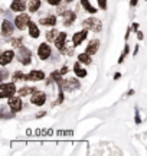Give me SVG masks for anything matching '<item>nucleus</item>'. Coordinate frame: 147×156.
Instances as JSON below:
<instances>
[{"instance_id":"1","label":"nucleus","mask_w":147,"mask_h":156,"mask_svg":"<svg viewBox=\"0 0 147 156\" xmlns=\"http://www.w3.org/2000/svg\"><path fill=\"white\" fill-rule=\"evenodd\" d=\"M82 26L85 29L92 30V32H101L102 30V23L97 17H88V19H85L84 22H82Z\"/></svg>"},{"instance_id":"2","label":"nucleus","mask_w":147,"mask_h":156,"mask_svg":"<svg viewBox=\"0 0 147 156\" xmlns=\"http://www.w3.org/2000/svg\"><path fill=\"white\" fill-rule=\"evenodd\" d=\"M15 93H16V85L13 83L2 84L0 85V97L2 98H10V97H13Z\"/></svg>"},{"instance_id":"3","label":"nucleus","mask_w":147,"mask_h":156,"mask_svg":"<svg viewBox=\"0 0 147 156\" xmlns=\"http://www.w3.org/2000/svg\"><path fill=\"white\" fill-rule=\"evenodd\" d=\"M17 59H19V62L23 64V65H29V64H30V59H32V52H30L28 48L20 46V48H19V52H17Z\"/></svg>"},{"instance_id":"4","label":"nucleus","mask_w":147,"mask_h":156,"mask_svg":"<svg viewBox=\"0 0 147 156\" xmlns=\"http://www.w3.org/2000/svg\"><path fill=\"white\" fill-rule=\"evenodd\" d=\"M59 88L62 90H78L79 88V81L77 78H65L62 83L59 84Z\"/></svg>"},{"instance_id":"5","label":"nucleus","mask_w":147,"mask_h":156,"mask_svg":"<svg viewBox=\"0 0 147 156\" xmlns=\"http://www.w3.org/2000/svg\"><path fill=\"white\" fill-rule=\"evenodd\" d=\"M29 23H30V17H29L26 13H22V15H19V16L15 19V25H16V28L20 29V30H23L25 28H28Z\"/></svg>"},{"instance_id":"6","label":"nucleus","mask_w":147,"mask_h":156,"mask_svg":"<svg viewBox=\"0 0 147 156\" xmlns=\"http://www.w3.org/2000/svg\"><path fill=\"white\" fill-rule=\"evenodd\" d=\"M30 101H32V104H35V106H43L46 101V94L43 91H38V90H36L33 94H32Z\"/></svg>"},{"instance_id":"7","label":"nucleus","mask_w":147,"mask_h":156,"mask_svg":"<svg viewBox=\"0 0 147 156\" xmlns=\"http://www.w3.org/2000/svg\"><path fill=\"white\" fill-rule=\"evenodd\" d=\"M38 55L42 61H46L49 56L52 55V51H51V46L48 44H40L39 45V49H38Z\"/></svg>"},{"instance_id":"8","label":"nucleus","mask_w":147,"mask_h":156,"mask_svg":"<svg viewBox=\"0 0 147 156\" xmlns=\"http://www.w3.org/2000/svg\"><path fill=\"white\" fill-rule=\"evenodd\" d=\"M88 29H82L81 32H77V34L72 36V44L74 46H78V45H81L82 42H84V39L87 38V35H88V32H87Z\"/></svg>"},{"instance_id":"9","label":"nucleus","mask_w":147,"mask_h":156,"mask_svg":"<svg viewBox=\"0 0 147 156\" xmlns=\"http://www.w3.org/2000/svg\"><path fill=\"white\" fill-rule=\"evenodd\" d=\"M13 30H15V26L12 25V22H9V20H3V22H2V35H3L5 38L10 36V35L13 34Z\"/></svg>"},{"instance_id":"10","label":"nucleus","mask_w":147,"mask_h":156,"mask_svg":"<svg viewBox=\"0 0 147 156\" xmlns=\"http://www.w3.org/2000/svg\"><path fill=\"white\" fill-rule=\"evenodd\" d=\"M9 107L12 112H20L22 110V100L19 97H10L9 98Z\"/></svg>"},{"instance_id":"11","label":"nucleus","mask_w":147,"mask_h":156,"mask_svg":"<svg viewBox=\"0 0 147 156\" xmlns=\"http://www.w3.org/2000/svg\"><path fill=\"white\" fill-rule=\"evenodd\" d=\"M13 58H15V52H13V51H5L2 58H0V65H2V67L7 65L9 62L13 61Z\"/></svg>"},{"instance_id":"12","label":"nucleus","mask_w":147,"mask_h":156,"mask_svg":"<svg viewBox=\"0 0 147 156\" xmlns=\"http://www.w3.org/2000/svg\"><path fill=\"white\" fill-rule=\"evenodd\" d=\"M98 48H100V41H98V39H92V41H90V44L87 46L85 52H87L88 55H94V54H97Z\"/></svg>"},{"instance_id":"13","label":"nucleus","mask_w":147,"mask_h":156,"mask_svg":"<svg viewBox=\"0 0 147 156\" xmlns=\"http://www.w3.org/2000/svg\"><path fill=\"white\" fill-rule=\"evenodd\" d=\"M75 17H77L75 12L67 10L65 13H63V25H65V26H69V25H72L74 20H75Z\"/></svg>"},{"instance_id":"14","label":"nucleus","mask_w":147,"mask_h":156,"mask_svg":"<svg viewBox=\"0 0 147 156\" xmlns=\"http://www.w3.org/2000/svg\"><path fill=\"white\" fill-rule=\"evenodd\" d=\"M65 41H67V34H65V32H59L58 38L55 39V46L61 51L63 46H65Z\"/></svg>"},{"instance_id":"15","label":"nucleus","mask_w":147,"mask_h":156,"mask_svg":"<svg viewBox=\"0 0 147 156\" xmlns=\"http://www.w3.org/2000/svg\"><path fill=\"white\" fill-rule=\"evenodd\" d=\"M43 78H45V74H43V71L33 69V71H30V73H29V80H32V81H42Z\"/></svg>"},{"instance_id":"16","label":"nucleus","mask_w":147,"mask_h":156,"mask_svg":"<svg viewBox=\"0 0 147 156\" xmlns=\"http://www.w3.org/2000/svg\"><path fill=\"white\" fill-rule=\"evenodd\" d=\"M13 12H23L26 9V5L23 3L22 0H13V3H12V7H10Z\"/></svg>"},{"instance_id":"17","label":"nucleus","mask_w":147,"mask_h":156,"mask_svg":"<svg viewBox=\"0 0 147 156\" xmlns=\"http://www.w3.org/2000/svg\"><path fill=\"white\" fill-rule=\"evenodd\" d=\"M55 23H56V17L52 15L40 19V25H43V26H55Z\"/></svg>"},{"instance_id":"18","label":"nucleus","mask_w":147,"mask_h":156,"mask_svg":"<svg viewBox=\"0 0 147 156\" xmlns=\"http://www.w3.org/2000/svg\"><path fill=\"white\" fill-rule=\"evenodd\" d=\"M74 71H75V75H77L78 78L87 77V71H85L84 68L81 67V64H79V62H77V64L74 65Z\"/></svg>"},{"instance_id":"19","label":"nucleus","mask_w":147,"mask_h":156,"mask_svg":"<svg viewBox=\"0 0 147 156\" xmlns=\"http://www.w3.org/2000/svg\"><path fill=\"white\" fill-rule=\"evenodd\" d=\"M29 35L32 36V38H39V35H40V32H39V29H38V26L35 25V22H30L29 23Z\"/></svg>"},{"instance_id":"20","label":"nucleus","mask_w":147,"mask_h":156,"mask_svg":"<svg viewBox=\"0 0 147 156\" xmlns=\"http://www.w3.org/2000/svg\"><path fill=\"white\" fill-rule=\"evenodd\" d=\"M39 7H40V0H29L28 2V9L32 12V13H35Z\"/></svg>"},{"instance_id":"21","label":"nucleus","mask_w":147,"mask_h":156,"mask_svg":"<svg viewBox=\"0 0 147 156\" xmlns=\"http://www.w3.org/2000/svg\"><path fill=\"white\" fill-rule=\"evenodd\" d=\"M81 6H82V7H84V9L88 12V13H95V12H97V9L92 5H91L88 0H81Z\"/></svg>"},{"instance_id":"22","label":"nucleus","mask_w":147,"mask_h":156,"mask_svg":"<svg viewBox=\"0 0 147 156\" xmlns=\"http://www.w3.org/2000/svg\"><path fill=\"white\" fill-rule=\"evenodd\" d=\"M78 61L81 62V64L90 65V64H91V55H88L87 52H85V54H79V55H78Z\"/></svg>"},{"instance_id":"23","label":"nucleus","mask_w":147,"mask_h":156,"mask_svg":"<svg viewBox=\"0 0 147 156\" xmlns=\"http://www.w3.org/2000/svg\"><path fill=\"white\" fill-rule=\"evenodd\" d=\"M36 90L38 88H35V87H23V88L19 90V94L22 95V97H25V95H28V94H33Z\"/></svg>"},{"instance_id":"24","label":"nucleus","mask_w":147,"mask_h":156,"mask_svg":"<svg viewBox=\"0 0 147 156\" xmlns=\"http://www.w3.org/2000/svg\"><path fill=\"white\" fill-rule=\"evenodd\" d=\"M58 30L56 29H51V30H49V32H46V41H49V42H52V41H53V42H55V39L58 38Z\"/></svg>"},{"instance_id":"25","label":"nucleus","mask_w":147,"mask_h":156,"mask_svg":"<svg viewBox=\"0 0 147 156\" xmlns=\"http://www.w3.org/2000/svg\"><path fill=\"white\" fill-rule=\"evenodd\" d=\"M51 78L53 80V81H56L58 85L62 83V73L61 71H53V73L51 74Z\"/></svg>"},{"instance_id":"26","label":"nucleus","mask_w":147,"mask_h":156,"mask_svg":"<svg viewBox=\"0 0 147 156\" xmlns=\"http://www.w3.org/2000/svg\"><path fill=\"white\" fill-rule=\"evenodd\" d=\"M10 44H12V46H15V48H20L23 44V38H12Z\"/></svg>"},{"instance_id":"27","label":"nucleus","mask_w":147,"mask_h":156,"mask_svg":"<svg viewBox=\"0 0 147 156\" xmlns=\"http://www.w3.org/2000/svg\"><path fill=\"white\" fill-rule=\"evenodd\" d=\"M13 78H15V80H29V74H23V73H20V71H16L15 75H13Z\"/></svg>"},{"instance_id":"28","label":"nucleus","mask_w":147,"mask_h":156,"mask_svg":"<svg viewBox=\"0 0 147 156\" xmlns=\"http://www.w3.org/2000/svg\"><path fill=\"white\" fill-rule=\"evenodd\" d=\"M128 51H130V46H128V44H127V45L124 46V51H123V54H121V56H120V59H118L120 64H121V62L124 61V58H125V56L128 55Z\"/></svg>"},{"instance_id":"29","label":"nucleus","mask_w":147,"mask_h":156,"mask_svg":"<svg viewBox=\"0 0 147 156\" xmlns=\"http://www.w3.org/2000/svg\"><path fill=\"white\" fill-rule=\"evenodd\" d=\"M98 5H100V9L105 10L107 9V0H98Z\"/></svg>"},{"instance_id":"30","label":"nucleus","mask_w":147,"mask_h":156,"mask_svg":"<svg viewBox=\"0 0 147 156\" xmlns=\"http://www.w3.org/2000/svg\"><path fill=\"white\" fill-rule=\"evenodd\" d=\"M63 101V93H62V88H61V91H59V97H58V104H61Z\"/></svg>"},{"instance_id":"31","label":"nucleus","mask_w":147,"mask_h":156,"mask_svg":"<svg viewBox=\"0 0 147 156\" xmlns=\"http://www.w3.org/2000/svg\"><path fill=\"white\" fill-rule=\"evenodd\" d=\"M48 3L52 6H58L59 3H61V0H48Z\"/></svg>"},{"instance_id":"32","label":"nucleus","mask_w":147,"mask_h":156,"mask_svg":"<svg viewBox=\"0 0 147 156\" xmlns=\"http://www.w3.org/2000/svg\"><path fill=\"white\" fill-rule=\"evenodd\" d=\"M134 120H136L137 124H140V123H142V119H140V116H138V113L136 114V119H134Z\"/></svg>"},{"instance_id":"33","label":"nucleus","mask_w":147,"mask_h":156,"mask_svg":"<svg viewBox=\"0 0 147 156\" xmlns=\"http://www.w3.org/2000/svg\"><path fill=\"white\" fill-rule=\"evenodd\" d=\"M61 73H62V75H63V74H67V73H68V68H67V67H63L62 69H61Z\"/></svg>"},{"instance_id":"34","label":"nucleus","mask_w":147,"mask_h":156,"mask_svg":"<svg viewBox=\"0 0 147 156\" xmlns=\"http://www.w3.org/2000/svg\"><path fill=\"white\" fill-rule=\"evenodd\" d=\"M136 5H137V0H131V2H130V6H131V7H134Z\"/></svg>"},{"instance_id":"35","label":"nucleus","mask_w":147,"mask_h":156,"mask_svg":"<svg viewBox=\"0 0 147 156\" xmlns=\"http://www.w3.org/2000/svg\"><path fill=\"white\" fill-rule=\"evenodd\" d=\"M6 75H7V73H6L5 69H3V71H2V80H5V78H6Z\"/></svg>"},{"instance_id":"36","label":"nucleus","mask_w":147,"mask_h":156,"mask_svg":"<svg viewBox=\"0 0 147 156\" xmlns=\"http://www.w3.org/2000/svg\"><path fill=\"white\" fill-rule=\"evenodd\" d=\"M137 36H138V39H143V34L142 32H138V30H137Z\"/></svg>"},{"instance_id":"37","label":"nucleus","mask_w":147,"mask_h":156,"mask_svg":"<svg viewBox=\"0 0 147 156\" xmlns=\"http://www.w3.org/2000/svg\"><path fill=\"white\" fill-rule=\"evenodd\" d=\"M133 29H134V30H138V25H137V23H134V25H133Z\"/></svg>"},{"instance_id":"38","label":"nucleus","mask_w":147,"mask_h":156,"mask_svg":"<svg viewBox=\"0 0 147 156\" xmlns=\"http://www.w3.org/2000/svg\"><path fill=\"white\" fill-rule=\"evenodd\" d=\"M120 77H121V74H120V73H117V74H115V75H114V78H115V80H118Z\"/></svg>"},{"instance_id":"39","label":"nucleus","mask_w":147,"mask_h":156,"mask_svg":"<svg viewBox=\"0 0 147 156\" xmlns=\"http://www.w3.org/2000/svg\"><path fill=\"white\" fill-rule=\"evenodd\" d=\"M137 54H138V45H137L136 49H134V55H137Z\"/></svg>"},{"instance_id":"40","label":"nucleus","mask_w":147,"mask_h":156,"mask_svg":"<svg viewBox=\"0 0 147 156\" xmlns=\"http://www.w3.org/2000/svg\"><path fill=\"white\" fill-rule=\"evenodd\" d=\"M42 116H45V112H40L39 114H38V116H36V117H42Z\"/></svg>"},{"instance_id":"41","label":"nucleus","mask_w":147,"mask_h":156,"mask_svg":"<svg viewBox=\"0 0 147 156\" xmlns=\"http://www.w3.org/2000/svg\"><path fill=\"white\" fill-rule=\"evenodd\" d=\"M65 2H67V3H69V2H74V0H65Z\"/></svg>"}]
</instances>
